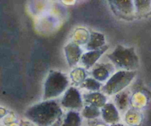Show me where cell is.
Wrapping results in <instances>:
<instances>
[{"mask_svg":"<svg viewBox=\"0 0 151 126\" xmlns=\"http://www.w3.org/2000/svg\"><path fill=\"white\" fill-rule=\"evenodd\" d=\"M63 116L62 107L56 99L43 101L26 110L24 117L37 126H51Z\"/></svg>","mask_w":151,"mask_h":126,"instance_id":"1","label":"cell"},{"mask_svg":"<svg viewBox=\"0 0 151 126\" xmlns=\"http://www.w3.org/2000/svg\"><path fill=\"white\" fill-rule=\"evenodd\" d=\"M113 66L118 69L134 71L139 67V59L134 48L117 45L112 53L107 54Z\"/></svg>","mask_w":151,"mask_h":126,"instance_id":"2","label":"cell"},{"mask_svg":"<svg viewBox=\"0 0 151 126\" xmlns=\"http://www.w3.org/2000/svg\"><path fill=\"white\" fill-rule=\"evenodd\" d=\"M69 80L65 73L51 70L49 72L43 90V101L58 97L67 91Z\"/></svg>","mask_w":151,"mask_h":126,"instance_id":"3","label":"cell"},{"mask_svg":"<svg viewBox=\"0 0 151 126\" xmlns=\"http://www.w3.org/2000/svg\"><path fill=\"white\" fill-rule=\"evenodd\" d=\"M137 71H128L120 70L113 73L108 80L103 85L101 91L107 96H113L125 90L133 82Z\"/></svg>","mask_w":151,"mask_h":126,"instance_id":"4","label":"cell"},{"mask_svg":"<svg viewBox=\"0 0 151 126\" xmlns=\"http://www.w3.org/2000/svg\"><path fill=\"white\" fill-rule=\"evenodd\" d=\"M59 103L62 108L77 112L84 108V101L82 95L79 90L75 87H70L67 89Z\"/></svg>","mask_w":151,"mask_h":126,"instance_id":"5","label":"cell"},{"mask_svg":"<svg viewBox=\"0 0 151 126\" xmlns=\"http://www.w3.org/2000/svg\"><path fill=\"white\" fill-rule=\"evenodd\" d=\"M112 11L116 16L122 19H133L135 17V7L131 0H112L109 1Z\"/></svg>","mask_w":151,"mask_h":126,"instance_id":"6","label":"cell"},{"mask_svg":"<svg viewBox=\"0 0 151 126\" xmlns=\"http://www.w3.org/2000/svg\"><path fill=\"white\" fill-rule=\"evenodd\" d=\"M65 57L70 67H74L79 63L82 56V50L79 45L73 42L68 43L64 47Z\"/></svg>","mask_w":151,"mask_h":126,"instance_id":"7","label":"cell"},{"mask_svg":"<svg viewBox=\"0 0 151 126\" xmlns=\"http://www.w3.org/2000/svg\"><path fill=\"white\" fill-rule=\"evenodd\" d=\"M114 66L110 63H101L93 68L91 71V75L93 78L99 82H105L113 74Z\"/></svg>","mask_w":151,"mask_h":126,"instance_id":"8","label":"cell"},{"mask_svg":"<svg viewBox=\"0 0 151 126\" xmlns=\"http://www.w3.org/2000/svg\"><path fill=\"white\" fill-rule=\"evenodd\" d=\"M108 45H104V47L95 50H90V51L86 52L83 53L81 57V63L84 67L86 68L87 69H89L92 68L96 62L100 59L101 56L105 53L108 49Z\"/></svg>","mask_w":151,"mask_h":126,"instance_id":"9","label":"cell"},{"mask_svg":"<svg viewBox=\"0 0 151 126\" xmlns=\"http://www.w3.org/2000/svg\"><path fill=\"white\" fill-rule=\"evenodd\" d=\"M101 115L103 120L107 124H116L120 120V115L115 105L107 102L101 109Z\"/></svg>","mask_w":151,"mask_h":126,"instance_id":"10","label":"cell"},{"mask_svg":"<svg viewBox=\"0 0 151 126\" xmlns=\"http://www.w3.org/2000/svg\"><path fill=\"white\" fill-rule=\"evenodd\" d=\"M84 102L86 105H93L100 108H102L107 102V97L102 92H90L83 94L82 96Z\"/></svg>","mask_w":151,"mask_h":126,"instance_id":"11","label":"cell"},{"mask_svg":"<svg viewBox=\"0 0 151 126\" xmlns=\"http://www.w3.org/2000/svg\"><path fill=\"white\" fill-rule=\"evenodd\" d=\"M105 42V37L104 34L96 31H91L90 33V39L85 45V48L88 51L98 50L106 45Z\"/></svg>","mask_w":151,"mask_h":126,"instance_id":"12","label":"cell"},{"mask_svg":"<svg viewBox=\"0 0 151 126\" xmlns=\"http://www.w3.org/2000/svg\"><path fill=\"white\" fill-rule=\"evenodd\" d=\"M130 99L131 96H130V92L127 90H124L114 95V105L118 111L119 110L122 112H124L128 109L130 105Z\"/></svg>","mask_w":151,"mask_h":126,"instance_id":"13","label":"cell"},{"mask_svg":"<svg viewBox=\"0 0 151 126\" xmlns=\"http://www.w3.org/2000/svg\"><path fill=\"white\" fill-rule=\"evenodd\" d=\"M82 122V117L79 112L70 111L65 115L62 126H81Z\"/></svg>","mask_w":151,"mask_h":126,"instance_id":"14","label":"cell"},{"mask_svg":"<svg viewBox=\"0 0 151 126\" xmlns=\"http://www.w3.org/2000/svg\"><path fill=\"white\" fill-rule=\"evenodd\" d=\"M135 12L138 16H145L151 12V1L149 0H136L133 1Z\"/></svg>","mask_w":151,"mask_h":126,"instance_id":"15","label":"cell"},{"mask_svg":"<svg viewBox=\"0 0 151 126\" xmlns=\"http://www.w3.org/2000/svg\"><path fill=\"white\" fill-rule=\"evenodd\" d=\"M70 78L76 85H82L87 79V73L83 68H76L70 73Z\"/></svg>","mask_w":151,"mask_h":126,"instance_id":"16","label":"cell"},{"mask_svg":"<svg viewBox=\"0 0 151 126\" xmlns=\"http://www.w3.org/2000/svg\"><path fill=\"white\" fill-rule=\"evenodd\" d=\"M142 114L137 111V109H130L127 111L125 115V122L132 126L139 125L142 122Z\"/></svg>","mask_w":151,"mask_h":126,"instance_id":"17","label":"cell"},{"mask_svg":"<svg viewBox=\"0 0 151 126\" xmlns=\"http://www.w3.org/2000/svg\"><path fill=\"white\" fill-rule=\"evenodd\" d=\"M102 86V83L96 80L93 77H87L83 84L81 85V88L91 91V92H97L101 89Z\"/></svg>","mask_w":151,"mask_h":126,"instance_id":"18","label":"cell"},{"mask_svg":"<svg viewBox=\"0 0 151 126\" xmlns=\"http://www.w3.org/2000/svg\"><path fill=\"white\" fill-rule=\"evenodd\" d=\"M101 115V110L99 108L93 105H86L83 108L82 111V116L85 119L93 120L98 118Z\"/></svg>","mask_w":151,"mask_h":126,"instance_id":"19","label":"cell"},{"mask_svg":"<svg viewBox=\"0 0 151 126\" xmlns=\"http://www.w3.org/2000/svg\"><path fill=\"white\" fill-rule=\"evenodd\" d=\"M74 41L73 42L79 45H86L90 39V34L85 29L79 28L76 30L73 35Z\"/></svg>","mask_w":151,"mask_h":126,"instance_id":"20","label":"cell"},{"mask_svg":"<svg viewBox=\"0 0 151 126\" xmlns=\"http://www.w3.org/2000/svg\"><path fill=\"white\" fill-rule=\"evenodd\" d=\"M7 113H8V111L5 108H0V120L3 118L4 117H5L7 115Z\"/></svg>","mask_w":151,"mask_h":126,"instance_id":"21","label":"cell"},{"mask_svg":"<svg viewBox=\"0 0 151 126\" xmlns=\"http://www.w3.org/2000/svg\"><path fill=\"white\" fill-rule=\"evenodd\" d=\"M62 118H60L59 120H58L57 121L55 122L51 126H62Z\"/></svg>","mask_w":151,"mask_h":126,"instance_id":"22","label":"cell"},{"mask_svg":"<svg viewBox=\"0 0 151 126\" xmlns=\"http://www.w3.org/2000/svg\"><path fill=\"white\" fill-rule=\"evenodd\" d=\"M110 126H125V125H122V124H120V123H116V124L111 125Z\"/></svg>","mask_w":151,"mask_h":126,"instance_id":"23","label":"cell"},{"mask_svg":"<svg viewBox=\"0 0 151 126\" xmlns=\"http://www.w3.org/2000/svg\"><path fill=\"white\" fill-rule=\"evenodd\" d=\"M97 126H106V125H97Z\"/></svg>","mask_w":151,"mask_h":126,"instance_id":"24","label":"cell"},{"mask_svg":"<svg viewBox=\"0 0 151 126\" xmlns=\"http://www.w3.org/2000/svg\"><path fill=\"white\" fill-rule=\"evenodd\" d=\"M23 126H30V125H23Z\"/></svg>","mask_w":151,"mask_h":126,"instance_id":"25","label":"cell"}]
</instances>
